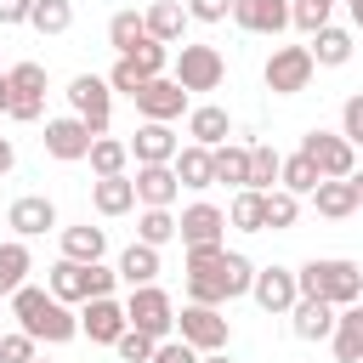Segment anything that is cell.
<instances>
[{"mask_svg": "<svg viewBox=\"0 0 363 363\" xmlns=\"http://www.w3.org/2000/svg\"><path fill=\"white\" fill-rule=\"evenodd\" d=\"M11 318H17L23 335H34V340H45V346H62V340L79 335V318H74L51 289H34V284H23V289L11 295Z\"/></svg>", "mask_w": 363, "mask_h": 363, "instance_id": "6da1fadb", "label": "cell"}, {"mask_svg": "<svg viewBox=\"0 0 363 363\" xmlns=\"http://www.w3.org/2000/svg\"><path fill=\"white\" fill-rule=\"evenodd\" d=\"M295 284H301V295L329 301V306H340V312L363 301V267L346 261V255H312V261L295 272Z\"/></svg>", "mask_w": 363, "mask_h": 363, "instance_id": "7a4b0ae2", "label": "cell"}, {"mask_svg": "<svg viewBox=\"0 0 363 363\" xmlns=\"http://www.w3.org/2000/svg\"><path fill=\"white\" fill-rule=\"evenodd\" d=\"M250 284H255V267H250L238 250H221L210 267L187 272V301H193V306H227V301L250 295Z\"/></svg>", "mask_w": 363, "mask_h": 363, "instance_id": "3957f363", "label": "cell"}, {"mask_svg": "<svg viewBox=\"0 0 363 363\" xmlns=\"http://www.w3.org/2000/svg\"><path fill=\"white\" fill-rule=\"evenodd\" d=\"M312 74H318L312 45H278V51L267 57V68H261V79H267L272 96H295V91H306Z\"/></svg>", "mask_w": 363, "mask_h": 363, "instance_id": "277c9868", "label": "cell"}, {"mask_svg": "<svg viewBox=\"0 0 363 363\" xmlns=\"http://www.w3.org/2000/svg\"><path fill=\"white\" fill-rule=\"evenodd\" d=\"M187 96L193 91H216L221 79H227V57L216 51V45H187L182 40V51H176V74H170Z\"/></svg>", "mask_w": 363, "mask_h": 363, "instance_id": "5b68a950", "label": "cell"}, {"mask_svg": "<svg viewBox=\"0 0 363 363\" xmlns=\"http://www.w3.org/2000/svg\"><path fill=\"white\" fill-rule=\"evenodd\" d=\"M68 108L91 125V136H108V119H113V85L102 74H74L68 79Z\"/></svg>", "mask_w": 363, "mask_h": 363, "instance_id": "8992f818", "label": "cell"}, {"mask_svg": "<svg viewBox=\"0 0 363 363\" xmlns=\"http://www.w3.org/2000/svg\"><path fill=\"white\" fill-rule=\"evenodd\" d=\"M301 153L318 164L323 182H346V176H357V153H352V142L335 136V130H306V136H301Z\"/></svg>", "mask_w": 363, "mask_h": 363, "instance_id": "52a82bcc", "label": "cell"}, {"mask_svg": "<svg viewBox=\"0 0 363 363\" xmlns=\"http://www.w3.org/2000/svg\"><path fill=\"white\" fill-rule=\"evenodd\" d=\"M176 329H182V340L204 357V352H227V340H233V323L221 318V306H182V318H176Z\"/></svg>", "mask_w": 363, "mask_h": 363, "instance_id": "ba28073f", "label": "cell"}, {"mask_svg": "<svg viewBox=\"0 0 363 363\" xmlns=\"http://www.w3.org/2000/svg\"><path fill=\"white\" fill-rule=\"evenodd\" d=\"M125 318H130V329H142V335H153V340H164V335L176 329V306H170V295H164L159 284H142V289H130V301H125Z\"/></svg>", "mask_w": 363, "mask_h": 363, "instance_id": "9c48e42d", "label": "cell"}, {"mask_svg": "<svg viewBox=\"0 0 363 363\" xmlns=\"http://www.w3.org/2000/svg\"><path fill=\"white\" fill-rule=\"evenodd\" d=\"M91 125L79 119V113H62V119H45V153L51 159H62V164H74V159H91Z\"/></svg>", "mask_w": 363, "mask_h": 363, "instance_id": "30bf717a", "label": "cell"}, {"mask_svg": "<svg viewBox=\"0 0 363 363\" xmlns=\"http://www.w3.org/2000/svg\"><path fill=\"white\" fill-rule=\"evenodd\" d=\"M6 79H11V119H40V108H45V68L40 62H17V68H6Z\"/></svg>", "mask_w": 363, "mask_h": 363, "instance_id": "8fae6325", "label": "cell"}, {"mask_svg": "<svg viewBox=\"0 0 363 363\" xmlns=\"http://www.w3.org/2000/svg\"><path fill=\"white\" fill-rule=\"evenodd\" d=\"M136 113L142 119H153V125H170V119H182L187 113V91L176 85V79H147L142 91H136Z\"/></svg>", "mask_w": 363, "mask_h": 363, "instance_id": "7c38bea8", "label": "cell"}, {"mask_svg": "<svg viewBox=\"0 0 363 363\" xmlns=\"http://www.w3.org/2000/svg\"><path fill=\"white\" fill-rule=\"evenodd\" d=\"M250 295H255V306L261 312H295V301H301V284H295V272L289 267H261L255 272V284H250Z\"/></svg>", "mask_w": 363, "mask_h": 363, "instance_id": "4fadbf2b", "label": "cell"}, {"mask_svg": "<svg viewBox=\"0 0 363 363\" xmlns=\"http://www.w3.org/2000/svg\"><path fill=\"white\" fill-rule=\"evenodd\" d=\"M233 23L244 34H284L295 23V6L289 0H233Z\"/></svg>", "mask_w": 363, "mask_h": 363, "instance_id": "5bb4252c", "label": "cell"}, {"mask_svg": "<svg viewBox=\"0 0 363 363\" xmlns=\"http://www.w3.org/2000/svg\"><path fill=\"white\" fill-rule=\"evenodd\" d=\"M125 329H130V318H125V306H119L113 295H96V301H85V312H79V335H91V340L113 346Z\"/></svg>", "mask_w": 363, "mask_h": 363, "instance_id": "9a60e30c", "label": "cell"}, {"mask_svg": "<svg viewBox=\"0 0 363 363\" xmlns=\"http://www.w3.org/2000/svg\"><path fill=\"white\" fill-rule=\"evenodd\" d=\"M6 227H11L17 238H40V233L57 227V204H51L45 193H23V199L6 210Z\"/></svg>", "mask_w": 363, "mask_h": 363, "instance_id": "2e32d148", "label": "cell"}, {"mask_svg": "<svg viewBox=\"0 0 363 363\" xmlns=\"http://www.w3.org/2000/svg\"><path fill=\"white\" fill-rule=\"evenodd\" d=\"M176 233H182V244L187 250H199V244H221V233H227V210H216V204H187L182 210V221H176Z\"/></svg>", "mask_w": 363, "mask_h": 363, "instance_id": "e0dca14e", "label": "cell"}, {"mask_svg": "<svg viewBox=\"0 0 363 363\" xmlns=\"http://www.w3.org/2000/svg\"><path fill=\"white\" fill-rule=\"evenodd\" d=\"M176 193H182V182L170 164H136V204L142 210H170Z\"/></svg>", "mask_w": 363, "mask_h": 363, "instance_id": "ac0fdd59", "label": "cell"}, {"mask_svg": "<svg viewBox=\"0 0 363 363\" xmlns=\"http://www.w3.org/2000/svg\"><path fill=\"white\" fill-rule=\"evenodd\" d=\"M187 136L216 153V147L233 136V113H227L221 102H199V108H187Z\"/></svg>", "mask_w": 363, "mask_h": 363, "instance_id": "d6986e66", "label": "cell"}, {"mask_svg": "<svg viewBox=\"0 0 363 363\" xmlns=\"http://www.w3.org/2000/svg\"><path fill=\"white\" fill-rule=\"evenodd\" d=\"M335 323H340V306L312 301V295H301V301H295V312H289V329H295L301 340H329V335H335Z\"/></svg>", "mask_w": 363, "mask_h": 363, "instance_id": "ffe728a7", "label": "cell"}, {"mask_svg": "<svg viewBox=\"0 0 363 363\" xmlns=\"http://www.w3.org/2000/svg\"><path fill=\"white\" fill-rule=\"evenodd\" d=\"M130 153H136V164H170V159L182 153V142H176V130H170V125L142 119V130L130 136Z\"/></svg>", "mask_w": 363, "mask_h": 363, "instance_id": "44dd1931", "label": "cell"}, {"mask_svg": "<svg viewBox=\"0 0 363 363\" xmlns=\"http://www.w3.org/2000/svg\"><path fill=\"white\" fill-rule=\"evenodd\" d=\"M170 170H176V182H182V187H193V193L216 187V159H210V147H199V142H187V147L170 159Z\"/></svg>", "mask_w": 363, "mask_h": 363, "instance_id": "7402d4cb", "label": "cell"}, {"mask_svg": "<svg viewBox=\"0 0 363 363\" xmlns=\"http://www.w3.org/2000/svg\"><path fill=\"white\" fill-rule=\"evenodd\" d=\"M91 204H96V216H125V210H136V176H96V182H91Z\"/></svg>", "mask_w": 363, "mask_h": 363, "instance_id": "603a6c76", "label": "cell"}, {"mask_svg": "<svg viewBox=\"0 0 363 363\" xmlns=\"http://www.w3.org/2000/svg\"><path fill=\"white\" fill-rule=\"evenodd\" d=\"M45 289L68 306V301H91V267L85 261H57L51 267V278H45Z\"/></svg>", "mask_w": 363, "mask_h": 363, "instance_id": "cb8c5ba5", "label": "cell"}, {"mask_svg": "<svg viewBox=\"0 0 363 363\" xmlns=\"http://www.w3.org/2000/svg\"><path fill=\"white\" fill-rule=\"evenodd\" d=\"M28 272H34V255H28V244H23V238H6V244H0V295L11 301V295L28 284Z\"/></svg>", "mask_w": 363, "mask_h": 363, "instance_id": "d4e9b609", "label": "cell"}, {"mask_svg": "<svg viewBox=\"0 0 363 363\" xmlns=\"http://www.w3.org/2000/svg\"><path fill=\"white\" fill-rule=\"evenodd\" d=\"M142 23H147V34H153L159 45H176L182 28H187V6H176V0H153V6L142 11Z\"/></svg>", "mask_w": 363, "mask_h": 363, "instance_id": "484cf974", "label": "cell"}, {"mask_svg": "<svg viewBox=\"0 0 363 363\" xmlns=\"http://www.w3.org/2000/svg\"><path fill=\"white\" fill-rule=\"evenodd\" d=\"M312 204H318V216H329V221H346V216H352L363 199H357V182L346 176V182H318Z\"/></svg>", "mask_w": 363, "mask_h": 363, "instance_id": "4316f807", "label": "cell"}, {"mask_svg": "<svg viewBox=\"0 0 363 363\" xmlns=\"http://www.w3.org/2000/svg\"><path fill=\"white\" fill-rule=\"evenodd\" d=\"M102 250H108L102 227H91V221L85 227H62V261H85L91 267V261H102Z\"/></svg>", "mask_w": 363, "mask_h": 363, "instance_id": "83f0119b", "label": "cell"}, {"mask_svg": "<svg viewBox=\"0 0 363 363\" xmlns=\"http://www.w3.org/2000/svg\"><path fill=\"white\" fill-rule=\"evenodd\" d=\"M227 221H233L238 233H267V193H255V187H238V193H233V210H227Z\"/></svg>", "mask_w": 363, "mask_h": 363, "instance_id": "f1b7e54d", "label": "cell"}, {"mask_svg": "<svg viewBox=\"0 0 363 363\" xmlns=\"http://www.w3.org/2000/svg\"><path fill=\"white\" fill-rule=\"evenodd\" d=\"M312 62H323V68H340V62H352V28H318L312 34Z\"/></svg>", "mask_w": 363, "mask_h": 363, "instance_id": "f546056e", "label": "cell"}, {"mask_svg": "<svg viewBox=\"0 0 363 363\" xmlns=\"http://www.w3.org/2000/svg\"><path fill=\"white\" fill-rule=\"evenodd\" d=\"M119 278H125L130 289L153 284V278H159V250H153V244H130V250L119 255Z\"/></svg>", "mask_w": 363, "mask_h": 363, "instance_id": "4dcf8cb0", "label": "cell"}, {"mask_svg": "<svg viewBox=\"0 0 363 363\" xmlns=\"http://www.w3.org/2000/svg\"><path fill=\"white\" fill-rule=\"evenodd\" d=\"M210 159H216V182H227V187H250V147L221 142Z\"/></svg>", "mask_w": 363, "mask_h": 363, "instance_id": "1f68e13d", "label": "cell"}, {"mask_svg": "<svg viewBox=\"0 0 363 363\" xmlns=\"http://www.w3.org/2000/svg\"><path fill=\"white\" fill-rule=\"evenodd\" d=\"M125 164H130V142H119V136H96L91 142V170L96 176H125Z\"/></svg>", "mask_w": 363, "mask_h": 363, "instance_id": "d6a6232c", "label": "cell"}, {"mask_svg": "<svg viewBox=\"0 0 363 363\" xmlns=\"http://www.w3.org/2000/svg\"><path fill=\"white\" fill-rule=\"evenodd\" d=\"M278 176H284V153L267 147V142H255V147H250V187H255V193H272Z\"/></svg>", "mask_w": 363, "mask_h": 363, "instance_id": "836d02e7", "label": "cell"}, {"mask_svg": "<svg viewBox=\"0 0 363 363\" xmlns=\"http://www.w3.org/2000/svg\"><path fill=\"white\" fill-rule=\"evenodd\" d=\"M278 182H284V193H295V199H312L323 176H318V164H312L306 153H289V159H284V176H278Z\"/></svg>", "mask_w": 363, "mask_h": 363, "instance_id": "e575fe53", "label": "cell"}, {"mask_svg": "<svg viewBox=\"0 0 363 363\" xmlns=\"http://www.w3.org/2000/svg\"><path fill=\"white\" fill-rule=\"evenodd\" d=\"M142 34H147V23H142L136 11H113V17H108V45H113L119 57H130Z\"/></svg>", "mask_w": 363, "mask_h": 363, "instance_id": "d590c367", "label": "cell"}, {"mask_svg": "<svg viewBox=\"0 0 363 363\" xmlns=\"http://www.w3.org/2000/svg\"><path fill=\"white\" fill-rule=\"evenodd\" d=\"M329 340H335V357H340V363H363V323L352 318V306L340 312V323H335Z\"/></svg>", "mask_w": 363, "mask_h": 363, "instance_id": "8d00e7d4", "label": "cell"}, {"mask_svg": "<svg viewBox=\"0 0 363 363\" xmlns=\"http://www.w3.org/2000/svg\"><path fill=\"white\" fill-rule=\"evenodd\" d=\"M176 238V216L170 210H142V221H136V244H170Z\"/></svg>", "mask_w": 363, "mask_h": 363, "instance_id": "74e56055", "label": "cell"}, {"mask_svg": "<svg viewBox=\"0 0 363 363\" xmlns=\"http://www.w3.org/2000/svg\"><path fill=\"white\" fill-rule=\"evenodd\" d=\"M40 34H68V23H74V6L68 0H34V17H28Z\"/></svg>", "mask_w": 363, "mask_h": 363, "instance_id": "f35d334b", "label": "cell"}, {"mask_svg": "<svg viewBox=\"0 0 363 363\" xmlns=\"http://www.w3.org/2000/svg\"><path fill=\"white\" fill-rule=\"evenodd\" d=\"M295 216H301V199L284 193V187H272V193H267V227L284 233V227H295Z\"/></svg>", "mask_w": 363, "mask_h": 363, "instance_id": "ab89813d", "label": "cell"}, {"mask_svg": "<svg viewBox=\"0 0 363 363\" xmlns=\"http://www.w3.org/2000/svg\"><path fill=\"white\" fill-rule=\"evenodd\" d=\"M113 352H119L125 363H153V352H159V340H153V335H142V329H125V335L113 340Z\"/></svg>", "mask_w": 363, "mask_h": 363, "instance_id": "60d3db41", "label": "cell"}, {"mask_svg": "<svg viewBox=\"0 0 363 363\" xmlns=\"http://www.w3.org/2000/svg\"><path fill=\"white\" fill-rule=\"evenodd\" d=\"M130 62H136L142 74H153V79H159V74H164V62H170V51H164L153 34H142V40H136V51H130Z\"/></svg>", "mask_w": 363, "mask_h": 363, "instance_id": "b9f144b4", "label": "cell"}, {"mask_svg": "<svg viewBox=\"0 0 363 363\" xmlns=\"http://www.w3.org/2000/svg\"><path fill=\"white\" fill-rule=\"evenodd\" d=\"M147 79H153V74H142V68H136L130 57H119V62H113V74H108V85H113V91H125L130 102H136V91H142Z\"/></svg>", "mask_w": 363, "mask_h": 363, "instance_id": "7bdbcfd3", "label": "cell"}, {"mask_svg": "<svg viewBox=\"0 0 363 363\" xmlns=\"http://www.w3.org/2000/svg\"><path fill=\"white\" fill-rule=\"evenodd\" d=\"M0 363H34V335H0Z\"/></svg>", "mask_w": 363, "mask_h": 363, "instance_id": "ee69618b", "label": "cell"}, {"mask_svg": "<svg viewBox=\"0 0 363 363\" xmlns=\"http://www.w3.org/2000/svg\"><path fill=\"white\" fill-rule=\"evenodd\" d=\"M340 136H346L352 147L363 142V91H357V96H346V108H340Z\"/></svg>", "mask_w": 363, "mask_h": 363, "instance_id": "f6af8a7d", "label": "cell"}, {"mask_svg": "<svg viewBox=\"0 0 363 363\" xmlns=\"http://www.w3.org/2000/svg\"><path fill=\"white\" fill-rule=\"evenodd\" d=\"M233 11V0H187V17H199V23H221Z\"/></svg>", "mask_w": 363, "mask_h": 363, "instance_id": "bcb514c9", "label": "cell"}, {"mask_svg": "<svg viewBox=\"0 0 363 363\" xmlns=\"http://www.w3.org/2000/svg\"><path fill=\"white\" fill-rule=\"evenodd\" d=\"M153 363H199V352H193L187 340H159V352H153Z\"/></svg>", "mask_w": 363, "mask_h": 363, "instance_id": "7dc6e473", "label": "cell"}, {"mask_svg": "<svg viewBox=\"0 0 363 363\" xmlns=\"http://www.w3.org/2000/svg\"><path fill=\"white\" fill-rule=\"evenodd\" d=\"M34 17V0H0V28H17Z\"/></svg>", "mask_w": 363, "mask_h": 363, "instance_id": "c3c4849f", "label": "cell"}, {"mask_svg": "<svg viewBox=\"0 0 363 363\" xmlns=\"http://www.w3.org/2000/svg\"><path fill=\"white\" fill-rule=\"evenodd\" d=\"M11 164H17V147H11V142H6V136H0V176H6V170H11Z\"/></svg>", "mask_w": 363, "mask_h": 363, "instance_id": "681fc988", "label": "cell"}, {"mask_svg": "<svg viewBox=\"0 0 363 363\" xmlns=\"http://www.w3.org/2000/svg\"><path fill=\"white\" fill-rule=\"evenodd\" d=\"M11 108V79H6V68H0V113Z\"/></svg>", "mask_w": 363, "mask_h": 363, "instance_id": "f907efd6", "label": "cell"}, {"mask_svg": "<svg viewBox=\"0 0 363 363\" xmlns=\"http://www.w3.org/2000/svg\"><path fill=\"white\" fill-rule=\"evenodd\" d=\"M346 11H352V23L363 28V0H346Z\"/></svg>", "mask_w": 363, "mask_h": 363, "instance_id": "816d5d0a", "label": "cell"}, {"mask_svg": "<svg viewBox=\"0 0 363 363\" xmlns=\"http://www.w3.org/2000/svg\"><path fill=\"white\" fill-rule=\"evenodd\" d=\"M199 363H233V357H227V352H204Z\"/></svg>", "mask_w": 363, "mask_h": 363, "instance_id": "f5cc1de1", "label": "cell"}, {"mask_svg": "<svg viewBox=\"0 0 363 363\" xmlns=\"http://www.w3.org/2000/svg\"><path fill=\"white\" fill-rule=\"evenodd\" d=\"M352 318H357V323H363V301H357V306H352Z\"/></svg>", "mask_w": 363, "mask_h": 363, "instance_id": "db71d44e", "label": "cell"}, {"mask_svg": "<svg viewBox=\"0 0 363 363\" xmlns=\"http://www.w3.org/2000/svg\"><path fill=\"white\" fill-rule=\"evenodd\" d=\"M352 182H357V199H363V176H352Z\"/></svg>", "mask_w": 363, "mask_h": 363, "instance_id": "11a10c76", "label": "cell"}, {"mask_svg": "<svg viewBox=\"0 0 363 363\" xmlns=\"http://www.w3.org/2000/svg\"><path fill=\"white\" fill-rule=\"evenodd\" d=\"M34 363H51V357H34Z\"/></svg>", "mask_w": 363, "mask_h": 363, "instance_id": "9f6ffc18", "label": "cell"}, {"mask_svg": "<svg viewBox=\"0 0 363 363\" xmlns=\"http://www.w3.org/2000/svg\"><path fill=\"white\" fill-rule=\"evenodd\" d=\"M323 6H335V0H323Z\"/></svg>", "mask_w": 363, "mask_h": 363, "instance_id": "6f0895ef", "label": "cell"}]
</instances>
